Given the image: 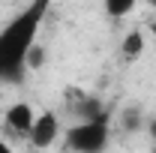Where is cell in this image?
I'll use <instances>...</instances> for the list:
<instances>
[{
    "mask_svg": "<svg viewBox=\"0 0 156 153\" xmlns=\"http://www.w3.org/2000/svg\"><path fill=\"white\" fill-rule=\"evenodd\" d=\"M45 15H48V0H36L0 27V81L3 84L24 81L27 57L36 48V36Z\"/></svg>",
    "mask_w": 156,
    "mask_h": 153,
    "instance_id": "cell-1",
    "label": "cell"
},
{
    "mask_svg": "<svg viewBox=\"0 0 156 153\" xmlns=\"http://www.w3.org/2000/svg\"><path fill=\"white\" fill-rule=\"evenodd\" d=\"M111 141V120L99 114L93 120H75L69 129H63L66 153H105Z\"/></svg>",
    "mask_w": 156,
    "mask_h": 153,
    "instance_id": "cell-2",
    "label": "cell"
},
{
    "mask_svg": "<svg viewBox=\"0 0 156 153\" xmlns=\"http://www.w3.org/2000/svg\"><path fill=\"white\" fill-rule=\"evenodd\" d=\"M60 138H63V123H60V117L54 111H39L36 114V123H33V129L27 135V141L36 147V150H48V147H54Z\"/></svg>",
    "mask_w": 156,
    "mask_h": 153,
    "instance_id": "cell-3",
    "label": "cell"
},
{
    "mask_svg": "<svg viewBox=\"0 0 156 153\" xmlns=\"http://www.w3.org/2000/svg\"><path fill=\"white\" fill-rule=\"evenodd\" d=\"M36 114H39V111L30 105V102L18 99V102H12V105L6 108L3 120H6V126H9L15 135L27 138V135H30V129H33V123H36Z\"/></svg>",
    "mask_w": 156,
    "mask_h": 153,
    "instance_id": "cell-4",
    "label": "cell"
},
{
    "mask_svg": "<svg viewBox=\"0 0 156 153\" xmlns=\"http://www.w3.org/2000/svg\"><path fill=\"white\" fill-rule=\"evenodd\" d=\"M144 48H147V36H144V30H129L123 42H120V51H123V57L126 60H138L144 54Z\"/></svg>",
    "mask_w": 156,
    "mask_h": 153,
    "instance_id": "cell-5",
    "label": "cell"
},
{
    "mask_svg": "<svg viewBox=\"0 0 156 153\" xmlns=\"http://www.w3.org/2000/svg\"><path fill=\"white\" fill-rule=\"evenodd\" d=\"M132 9H135V0H108V3L102 6V12H105L108 18H126Z\"/></svg>",
    "mask_w": 156,
    "mask_h": 153,
    "instance_id": "cell-6",
    "label": "cell"
},
{
    "mask_svg": "<svg viewBox=\"0 0 156 153\" xmlns=\"http://www.w3.org/2000/svg\"><path fill=\"white\" fill-rule=\"evenodd\" d=\"M42 60H45V54H42V45H36V48L30 51V57H27V69H39V66H42Z\"/></svg>",
    "mask_w": 156,
    "mask_h": 153,
    "instance_id": "cell-7",
    "label": "cell"
},
{
    "mask_svg": "<svg viewBox=\"0 0 156 153\" xmlns=\"http://www.w3.org/2000/svg\"><path fill=\"white\" fill-rule=\"evenodd\" d=\"M0 153H15V150H12V144H9L6 138H0Z\"/></svg>",
    "mask_w": 156,
    "mask_h": 153,
    "instance_id": "cell-8",
    "label": "cell"
},
{
    "mask_svg": "<svg viewBox=\"0 0 156 153\" xmlns=\"http://www.w3.org/2000/svg\"><path fill=\"white\" fill-rule=\"evenodd\" d=\"M150 39H153V51H156V21L150 24Z\"/></svg>",
    "mask_w": 156,
    "mask_h": 153,
    "instance_id": "cell-9",
    "label": "cell"
},
{
    "mask_svg": "<svg viewBox=\"0 0 156 153\" xmlns=\"http://www.w3.org/2000/svg\"><path fill=\"white\" fill-rule=\"evenodd\" d=\"M144 153H156V147H150V150H144Z\"/></svg>",
    "mask_w": 156,
    "mask_h": 153,
    "instance_id": "cell-10",
    "label": "cell"
}]
</instances>
